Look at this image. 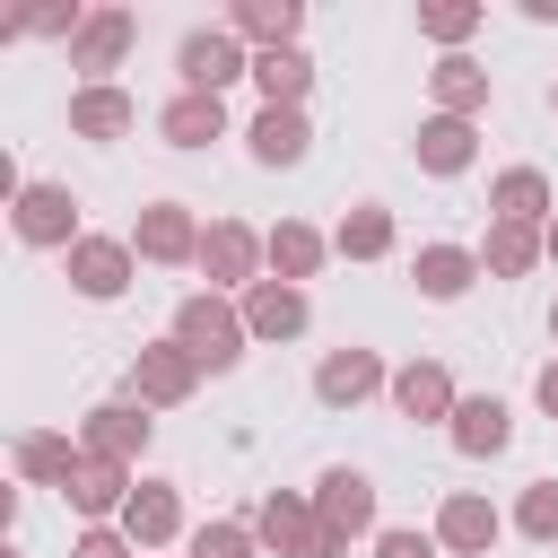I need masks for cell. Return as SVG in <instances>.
<instances>
[{"instance_id": "13", "label": "cell", "mask_w": 558, "mask_h": 558, "mask_svg": "<svg viewBox=\"0 0 558 558\" xmlns=\"http://www.w3.org/2000/svg\"><path fill=\"white\" fill-rule=\"evenodd\" d=\"M122 523H131V541H166L174 532V488L166 480H140L131 506H122Z\"/></svg>"}, {"instance_id": "35", "label": "cell", "mask_w": 558, "mask_h": 558, "mask_svg": "<svg viewBox=\"0 0 558 558\" xmlns=\"http://www.w3.org/2000/svg\"><path fill=\"white\" fill-rule=\"evenodd\" d=\"M70 558H131V549H122V532H87Z\"/></svg>"}, {"instance_id": "25", "label": "cell", "mask_w": 558, "mask_h": 558, "mask_svg": "<svg viewBox=\"0 0 558 558\" xmlns=\"http://www.w3.org/2000/svg\"><path fill=\"white\" fill-rule=\"evenodd\" d=\"M122 35H131V17H122V9H105V17L78 35V70H105V61L122 52Z\"/></svg>"}, {"instance_id": "29", "label": "cell", "mask_w": 558, "mask_h": 558, "mask_svg": "<svg viewBox=\"0 0 558 558\" xmlns=\"http://www.w3.org/2000/svg\"><path fill=\"white\" fill-rule=\"evenodd\" d=\"M314 253H323V244H314L305 227H279V235H270V262H279L288 279H305V270H314Z\"/></svg>"}, {"instance_id": "37", "label": "cell", "mask_w": 558, "mask_h": 558, "mask_svg": "<svg viewBox=\"0 0 558 558\" xmlns=\"http://www.w3.org/2000/svg\"><path fill=\"white\" fill-rule=\"evenodd\" d=\"M549 331H558V314H549Z\"/></svg>"}, {"instance_id": "3", "label": "cell", "mask_w": 558, "mask_h": 558, "mask_svg": "<svg viewBox=\"0 0 558 558\" xmlns=\"http://www.w3.org/2000/svg\"><path fill=\"white\" fill-rule=\"evenodd\" d=\"M174 61H183V87H192V96H218V87L244 70V52H235L227 35H183V52H174Z\"/></svg>"}, {"instance_id": "30", "label": "cell", "mask_w": 558, "mask_h": 558, "mask_svg": "<svg viewBox=\"0 0 558 558\" xmlns=\"http://www.w3.org/2000/svg\"><path fill=\"white\" fill-rule=\"evenodd\" d=\"M523 532H532V541H558V480H541V488L523 497Z\"/></svg>"}, {"instance_id": "1", "label": "cell", "mask_w": 558, "mask_h": 558, "mask_svg": "<svg viewBox=\"0 0 558 558\" xmlns=\"http://www.w3.org/2000/svg\"><path fill=\"white\" fill-rule=\"evenodd\" d=\"M174 349H183L192 366H235V357H244V331H235V314H227V305L183 296V314H174Z\"/></svg>"}, {"instance_id": "34", "label": "cell", "mask_w": 558, "mask_h": 558, "mask_svg": "<svg viewBox=\"0 0 558 558\" xmlns=\"http://www.w3.org/2000/svg\"><path fill=\"white\" fill-rule=\"evenodd\" d=\"M384 558H436V541H418V532H384Z\"/></svg>"}, {"instance_id": "23", "label": "cell", "mask_w": 558, "mask_h": 558, "mask_svg": "<svg viewBox=\"0 0 558 558\" xmlns=\"http://www.w3.org/2000/svg\"><path fill=\"white\" fill-rule=\"evenodd\" d=\"M17 471H26V480H61V488H70V471H78V462H70V445H61V436H26V445H17Z\"/></svg>"}, {"instance_id": "18", "label": "cell", "mask_w": 558, "mask_h": 558, "mask_svg": "<svg viewBox=\"0 0 558 558\" xmlns=\"http://www.w3.org/2000/svg\"><path fill=\"white\" fill-rule=\"evenodd\" d=\"M253 78L270 87V105H296L314 70H305V52H288V44H279V52H262V61H253Z\"/></svg>"}, {"instance_id": "38", "label": "cell", "mask_w": 558, "mask_h": 558, "mask_svg": "<svg viewBox=\"0 0 558 558\" xmlns=\"http://www.w3.org/2000/svg\"><path fill=\"white\" fill-rule=\"evenodd\" d=\"M549 244H558V235H549Z\"/></svg>"}, {"instance_id": "28", "label": "cell", "mask_w": 558, "mask_h": 558, "mask_svg": "<svg viewBox=\"0 0 558 558\" xmlns=\"http://www.w3.org/2000/svg\"><path fill=\"white\" fill-rule=\"evenodd\" d=\"M436 96H445V105L462 113V105H480V96H488V78H480L471 61H445V70H436Z\"/></svg>"}, {"instance_id": "21", "label": "cell", "mask_w": 558, "mask_h": 558, "mask_svg": "<svg viewBox=\"0 0 558 558\" xmlns=\"http://www.w3.org/2000/svg\"><path fill=\"white\" fill-rule=\"evenodd\" d=\"M87 436H96V453H105V462H122L131 445H148V418L113 401V410H96V427H87Z\"/></svg>"}, {"instance_id": "11", "label": "cell", "mask_w": 558, "mask_h": 558, "mask_svg": "<svg viewBox=\"0 0 558 558\" xmlns=\"http://www.w3.org/2000/svg\"><path fill=\"white\" fill-rule=\"evenodd\" d=\"M140 253H157V262H183V253H192V218H183V201H157V209L140 218Z\"/></svg>"}, {"instance_id": "33", "label": "cell", "mask_w": 558, "mask_h": 558, "mask_svg": "<svg viewBox=\"0 0 558 558\" xmlns=\"http://www.w3.org/2000/svg\"><path fill=\"white\" fill-rule=\"evenodd\" d=\"M418 17H427V35H445V44H453V35H471V26H480V9H418Z\"/></svg>"}, {"instance_id": "10", "label": "cell", "mask_w": 558, "mask_h": 558, "mask_svg": "<svg viewBox=\"0 0 558 558\" xmlns=\"http://www.w3.org/2000/svg\"><path fill=\"white\" fill-rule=\"evenodd\" d=\"M506 436H514L506 427V401H462L453 410V445L462 453H506Z\"/></svg>"}, {"instance_id": "24", "label": "cell", "mask_w": 558, "mask_h": 558, "mask_svg": "<svg viewBox=\"0 0 558 558\" xmlns=\"http://www.w3.org/2000/svg\"><path fill=\"white\" fill-rule=\"evenodd\" d=\"M235 26H244V35H262V44L279 52V44L296 35V9H288V0H253V9H235Z\"/></svg>"}, {"instance_id": "4", "label": "cell", "mask_w": 558, "mask_h": 558, "mask_svg": "<svg viewBox=\"0 0 558 558\" xmlns=\"http://www.w3.org/2000/svg\"><path fill=\"white\" fill-rule=\"evenodd\" d=\"M70 279H78V296H122L131 253H122V244H105V235H78V244H70Z\"/></svg>"}, {"instance_id": "7", "label": "cell", "mask_w": 558, "mask_h": 558, "mask_svg": "<svg viewBox=\"0 0 558 558\" xmlns=\"http://www.w3.org/2000/svg\"><path fill=\"white\" fill-rule=\"evenodd\" d=\"M375 384H384V366H375L366 349H340V357H323V375H314V392H323L331 410H340V401H366Z\"/></svg>"}, {"instance_id": "9", "label": "cell", "mask_w": 558, "mask_h": 558, "mask_svg": "<svg viewBox=\"0 0 558 558\" xmlns=\"http://www.w3.org/2000/svg\"><path fill=\"white\" fill-rule=\"evenodd\" d=\"M392 401H401L410 418H436V410H462V401H453V384H445V366H401V375H392Z\"/></svg>"}, {"instance_id": "26", "label": "cell", "mask_w": 558, "mask_h": 558, "mask_svg": "<svg viewBox=\"0 0 558 558\" xmlns=\"http://www.w3.org/2000/svg\"><path fill=\"white\" fill-rule=\"evenodd\" d=\"M201 262H209L218 279H244V262H253V235H244V227H209V244H201Z\"/></svg>"}, {"instance_id": "20", "label": "cell", "mask_w": 558, "mask_h": 558, "mask_svg": "<svg viewBox=\"0 0 558 558\" xmlns=\"http://www.w3.org/2000/svg\"><path fill=\"white\" fill-rule=\"evenodd\" d=\"M418 288H427V296H462V288H471V253L427 244V253H418Z\"/></svg>"}, {"instance_id": "12", "label": "cell", "mask_w": 558, "mask_h": 558, "mask_svg": "<svg viewBox=\"0 0 558 558\" xmlns=\"http://www.w3.org/2000/svg\"><path fill=\"white\" fill-rule=\"evenodd\" d=\"M70 506H78V514L131 506V497H122V462H78V471H70Z\"/></svg>"}, {"instance_id": "22", "label": "cell", "mask_w": 558, "mask_h": 558, "mask_svg": "<svg viewBox=\"0 0 558 558\" xmlns=\"http://www.w3.org/2000/svg\"><path fill=\"white\" fill-rule=\"evenodd\" d=\"M436 532H445V541H453V549H488V541H497V514H488V506H480V497H453V506H445V523H436Z\"/></svg>"}, {"instance_id": "2", "label": "cell", "mask_w": 558, "mask_h": 558, "mask_svg": "<svg viewBox=\"0 0 558 558\" xmlns=\"http://www.w3.org/2000/svg\"><path fill=\"white\" fill-rule=\"evenodd\" d=\"M70 227H78V201L61 183H26L17 192V235L26 244H70Z\"/></svg>"}, {"instance_id": "14", "label": "cell", "mask_w": 558, "mask_h": 558, "mask_svg": "<svg viewBox=\"0 0 558 558\" xmlns=\"http://www.w3.org/2000/svg\"><path fill=\"white\" fill-rule=\"evenodd\" d=\"M70 131H87V140H113V131H131V96H113V87H87V96L70 105Z\"/></svg>"}, {"instance_id": "16", "label": "cell", "mask_w": 558, "mask_h": 558, "mask_svg": "<svg viewBox=\"0 0 558 558\" xmlns=\"http://www.w3.org/2000/svg\"><path fill=\"white\" fill-rule=\"evenodd\" d=\"M253 331H270V340H288V331H305V296L296 288H253Z\"/></svg>"}, {"instance_id": "8", "label": "cell", "mask_w": 558, "mask_h": 558, "mask_svg": "<svg viewBox=\"0 0 558 558\" xmlns=\"http://www.w3.org/2000/svg\"><path fill=\"white\" fill-rule=\"evenodd\" d=\"M253 157H262V166H296V157H305V113H296V105H270V113L253 122Z\"/></svg>"}, {"instance_id": "27", "label": "cell", "mask_w": 558, "mask_h": 558, "mask_svg": "<svg viewBox=\"0 0 558 558\" xmlns=\"http://www.w3.org/2000/svg\"><path fill=\"white\" fill-rule=\"evenodd\" d=\"M384 244H392L384 209H357V218H340V253H357V262H366V253H384Z\"/></svg>"}, {"instance_id": "15", "label": "cell", "mask_w": 558, "mask_h": 558, "mask_svg": "<svg viewBox=\"0 0 558 558\" xmlns=\"http://www.w3.org/2000/svg\"><path fill=\"white\" fill-rule=\"evenodd\" d=\"M418 166L462 174V166H471V122H453V113H445V122H427V131H418Z\"/></svg>"}, {"instance_id": "5", "label": "cell", "mask_w": 558, "mask_h": 558, "mask_svg": "<svg viewBox=\"0 0 558 558\" xmlns=\"http://www.w3.org/2000/svg\"><path fill=\"white\" fill-rule=\"evenodd\" d=\"M375 523V488H366V471H323V532L340 541V532H366Z\"/></svg>"}, {"instance_id": "32", "label": "cell", "mask_w": 558, "mask_h": 558, "mask_svg": "<svg viewBox=\"0 0 558 558\" xmlns=\"http://www.w3.org/2000/svg\"><path fill=\"white\" fill-rule=\"evenodd\" d=\"M488 262H497V270H523V262H532V227H506V235L488 244Z\"/></svg>"}, {"instance_id": "36", "label": "cell", "mask_w": 558, "mask_h": 558, "mask_svg": "<svg viewBox=\"0 0 558 558\" xmlns=\"http://www.w3.org/2000/svg\"><path fill=\"white\" fill-rule=\"evenodd\" d=\"M541 410L558 418V366H541Z\"/></svg>"}, {"instance_id": "19", "label": "cell", "mask_w": 558, "mask_h": 558, "mask_svg": "<svg viewBox=\"0 0 558 558\" xmlns=\"http://www.w3.org/2000/svg\"><path fill=\"white\" fill-rule=\"evenodd\" d=\"M497 209H506L514 227H532V218L549 209V183H541L532 166H514V174H497Z\"/></svg>"}, {"instance_id": "17", "label": "cell", "mask_w": 558, "mask_h": 558, "mask_svg": "<svg viewBox=\"0 0 558 558\" xmlns=\"http://www.w3.org/2000/svg\"><path fill=\"white\" fill-rule=\"evenodd\" d=\"M140 392H148V401H183V392H192V357H183V349H148V357H140Z\"/></svg>"}, {"instance_id": "6", "label": "cell", "mask_w": 558, "mask_h": 558, "mask_svg": "<svg viewBox=\"0 0 558 558\" xmlns=\"http://www.w3.org/2000/svg\"><path fill=\"white\" fill-rule=\"evenodd\" d=\"M157 131H166L174 148H209V140L227 131V105H218V96H192V87H183V96L166 105V122H157Z\"/></svg>"}, {"instance_id": "31", "label": "cell", "mask_w": 558, "mask_h": 558, "mask_svg": "<svg viewBox=\"0 0 558 558\" xmlns=\"http://www.w3.org/2000/svg\"><path fill=\"white\" fill-rule=\"evenodd\" d=\"M192 558H244V532L235 523H209V532H192Z\"/></svg>"}]
</instances>
